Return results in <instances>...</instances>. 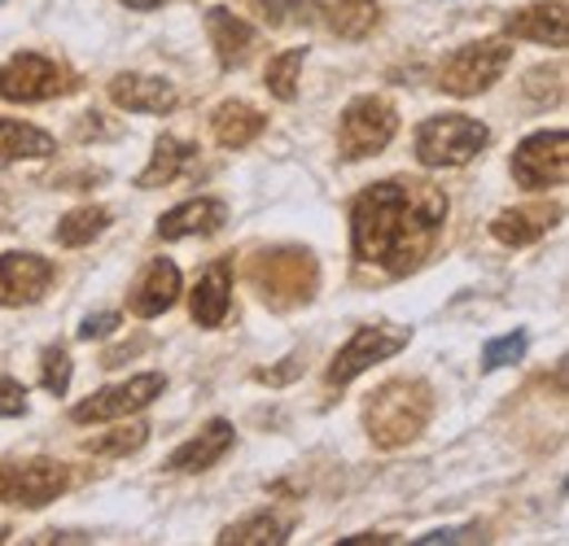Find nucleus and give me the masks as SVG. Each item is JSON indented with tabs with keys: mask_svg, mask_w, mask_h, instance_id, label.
Segmentation results:
<instances>
[{
	"mask_svg": "<svg viewBox=\"0 0 569 546\" xmlns=\"http://www.w3.org/2000/svg\"><path fill=\"white\" fill-rule=\"evenodd\" d=\"M447 193L429 180H381L351 205V254L381 275H412L438 245L447 223Z\"/></svg>",
	"mask_w": 569,
	"mask_h": 546,
	"instance_id": "nucleus-1",
	"label": "nucleus"
},
{
	"mask_svg": "<svg viewBox=\"0 0 569 546\" xmlns=\"http://www.w3.org/2000/svg\"><path fill=\"white\" fill-rule=\"evenodd\" d=\"M429 415H433V390L417 376H399V381H386L368 398L363 428H368L372 446L399 451V446H408V442H417L426 433Z\"/></svg>",
	"mask_w": 569,
	"mask_h": 546,
	"instance_id": "nucleus-2",
	"label": "nucleus"
},
{
	"mask_svg": "<svg viewBox=\"0 0 569 546\" xmlns=\"http://www.w3.org/2000/svg\"><path fill=\"white\" fill-rule=\"evenodd\" d=\"M316 280H320V267H316L311 250H298V245H277V250H263L250 259V284L259 289V297L272 311L307 306L316 293Z\"/></svg>",
	"mask_w": 569,
	"mask_h": 546,
	"instance_id": "nucleus-3",
	"label": "nucleus"
},
{
	"mask_svg": "<svg viewBox=\"0 0 569 546\" xmlns=\"http://www.w3.org/2000/svg\"><path fill=\"white\" fill-rule=\"evenodd\" d=\"M491 144V128L469 119V114H438L417 128V162L438 171V166H465Z\"/></svg>",
	"mask_w": 569,
	"mask_h": 546,
	"instance_id": "nucleus-4",
	"label": "nucleus"
},
{
	"mask_svg": "<svg viewBox=\"0 0 569 546\" xmlns=\"http://www.w3.org/2000/svg\"><path fill=\"white\" fill-rule=\"evenodd\" d=\"M395 132H399V110L386 97H356L338 123V153L347 162L372 158L395 140Z\"/></svg>",
	"mask_w": 569,
	"mask_h": 546,
	"instance_id": "nucleus-5",
	"label": "nucleus"
},
{
	"mask_svg": "<svg viewBox=\"0 0 569 546\" xmlns=\"http://www.w3.org/2000/svg\"><path fill=\"white\" fill-rule=\"evenodd\" d=\"M512 62V49L508 40H478V44H465L456 49L442 67H438V88L451 92V97H478L496 83L499 74Z\"/></svg>",
	"mask_w": 569,
	"mask_h": 546,
	"instance_id": "nucleus-6",
	"label": "nucleus"
},
{
	"mask_svg": "<svg viewBox=\"0 0 569 546\" xmlns=\"http://www.w3.org/2000/svg\"><path fill=\"white\" fill-rule=\"evenodd\" d=\"M408 342H412V328H399V324H368V328H356V337L333 354L325 381H329L333 390H342V385H351L356 376H363L372 363L395 358Z\"/></svg>",
	"mask_w": 569,
	"mask_h": 546,
	"instance_id": "nucleus-7",
	"label": "nucleus"
},
{
	"mask_svg": "<svg viewBox=\"0 0 569 546\" xmlns=\"http://www.w3.org/2000/svg\"><path fill=\"white\" fill-rule=\"evenodd\" d=\"M71 74L44 53H13L0 67V97L13 105H36V101H53L62 92H71Z\"/></svg>",
	"mask_w": 569,
	"mask_h": 546,
	"instance_id": "nucleus-8",
	"label": "nucleus"
},
{
	"mask_svg": "<svg viewBox=\"0 0 569 546\" xmlns=\"http://www.w3.org/2000/svg\"><path fill=\"white\" fill-rule=\"evenodd\" d=\"M71 468L58 459H22V464H4L0 468V503L9 507H49L58 494H67Z\"/></svg>",
	"mask_w": 569,
	"mask_h": 546,
	"instance_id": "nucleus-9",
	"label": "nucleus"
},
{
	"mask_svg": "<svg viewBox=\"0 0 569 546\" xmlns=\"http://www.w3.org/2000/svg\"><path fill=\"white\" fill-rule=\"evenodd\" d=\"M569 175V136L566 132H535L512 153V180L530 193L557 189Z\"/></svg>",
	"mask_w": 569,
	"mask_h": 546,
	"instance_id": "nucleus-10",
	"label": "nucleus"
},
{
	"mask_svg": "<svg viewBox=\"0 0 569 546\" xmlns=\"http://www.w3.org/2000/svg\"><path fill=\"white\" fill-rule=\"evenodd\" d=\"M162 390H167V376H162V372H141V376H132V381H123V385H110V390H101V394L74 403L71 419L74 424L128 419V415H137V411L149 407L153 398H162Z\"/></svg>",
	"mask_w": 569,
	"mask_h": 546,
	"instance_id": "nucleus-11",
	"label": "nucleus"
},
{
	"mask_svg": "<svg viewBox=\"0 0 569 546\" xmlns=\"http://www.w3.org/2000/svg\"><path fill=\"white\" fill-rule=\"evenodd\" d=\"M53 284V263L31 254V250H13L0 254V306H36Z\"/></svg>",
	"mask_w": 569,
	"mask_h": 546,
	"instance_id": "nucleus-12",
	"label": "nucleus"
},
{
	"mask_svg": "<svg viewBox=\"0 0 569 546\" xmlns=\"http://www.w3.org/2000/svg\"><path fill=\"white\" fill-rule=\"evenodd\" d=\"M110 101L128 114H171L180 105V92L171 79L162 74H137V70H123L110 79Z\"/></svg>",
	"mask_w": 569,
	"mask_h": 546,
	"instance_id": "nucleus-13",
	"label": "nucleus"
},
{
	"mask_svg": "<svg viewBox=\"0 0 569 546\" xmlns=\"http://www.w3.org/2000/svg\"><path fill=\"white\" fill-rule=\"evenodd\" d=\"M176 297H180V267H176L171 259H153V263L137 275L132 293H128V306H132V315H141V320H158L162 311L176 306Z\"/></svg>",
	"mask_w": 569,
	"mask_h": 546,
	"instance_id": "nucleus-14",
	"label": "nucleus"
},
{
	"mask_svg": "<svg viewBox=\"0 0 569 546\" xmlns=\"http://www.w3.org/2000/svg\"><path fill=\"white\" fill-rule=\"evenodd\" d=\"M503 31H508L512 40H530V44L566 49L569 13H566V4H530V9H512V13L503 18Z\"/></svg>",
	"mask_w": 569,
	"mask_h": 546,
	"instance_id": "nucleus-15",
	"label": "nucleus"
},
{
	"mask_svg": "<svg viewBox=\"0 0 569 546\" xmlns=\"http://www.w3.org/2000/svg\"><path fill=\"white\" fill-rule=\"evenodd\" d=\"M232 437H237V428L228 419H211L198 437H189L184 446H176L167 455V473H207L232 451Z\"/></svg>",
	"mask_w": 569,
	"mask_h": 546,
	"instance_id": "nucleus-16",
	"label": "nucleus"
},
{
	"mask_svg": "<svg viewBox=\"0 0 569 546\" xmlns=\"http://www.w3.org/2000/svg\"><path fill=\"white\" fill-rule=\"evenodd\" d=\"M228 223V205L219 198H193V202L176 205L158 219V236L162 241H184V236H214Z\"/></svg>",
	"mask_w": 569,
	"mask_h": 546,
	"instance_id": "nucleus-17",
	"label": "nucleus"
},
{
	"mask_svg": "<svg viewBox=\"0 0 569 546\" xmlns=\"http://www.w3.org/2000/svg\"><path fill=\"white\" fill-rule=\"evenodd\" d=\"M207 36H211V49H214V58H219V67L232 70L250 58L259 31H254L246 18H237L232 9H219V4H214V9H207Z\"/></svg>",
	"mask_w": 569,
	"mask_h": 546,
	"instance_id": "nucleus-18",
	"label": "nucleus"
},
{
	"mask_svg": "<svg viewBox=\"0 0 569 546\" xmlns=\"http://www.w3.org/2000/svg\"><path fill=\"white\" fill-rule=\"evenodd\" d=\"M228 306H232V263L228 259H219L207 267V275L198 280V289H193V324L198 328H219L223 320H228Z\"/></svg>",
	"mask_w": 569,
	"mask_h": 546,
	"instance_id": "nucleus-19",
	"label": "nucleus"
},
{
	"mask_svg": "<svg viewBox=\"0 0 569 546\" xmlns=\"http://www.w3.org/2000/svg\"><path fill=\"white\" fill-rule=\"evenodd\" d=\"M193 162H198V144L176 140V136H162L158 144H153L149 166L137 175V189H167V184H171V180H180Z\"/></svg>",
	"mask_w": 569,
	"mask_h": 546,
	"instance_id": "nucleus-20",
	"label": "nucleus"
},
{
	"mask_svg": "<svg viewBox=\"0 0 569 546\" xmlns=\"http://www.w3.org/2000/svg\"><path fill=\"white\" fill-rule=\"evenodd\" d=\"M263 128H268V119H263L254 105H246V101H223L211 114V132L223 149H246V144H254V140L263 136Z\"/></svg>",
	"mask_w": 569,
	"mask_h": 546,
	"instance_id": "nucleus-21",
	"label": "nucleus"
},
{
	"mask_svg": "<svg viewBox=\"0 0 569 546\" xmlns=\"http://www.w3.org/2000/svg\"><path fill=\"white\" fill-rule=\"evenodd\" d=\"M289 529H293V516L254 512V516L228 525V529L219 534V546H284L289 543Z\"/></svg>",
	"mask_w": 569,
	"mask_h": 546,
	"instance_id": "nucleus-22",
	"label": "nucleus"
},
{
	"mask_svg": "<svg viewBox=\"0 0 569 546\" xmlns=\"http://www.w3.org/2000/svg\"><path fill=\"white\" fill-rule=\"evenodd\" d=\"M58 140L31 123H18V119H0V166H13V162H27V158H53Z\"/></svg>",
	"mask_w": 569,
	"mask_h": 546,
	"instance_id": "nucleus-23",
	"label": "nucleus"
},
{
	"mask_svg": "<svg viewBox=\"0 0 569 546\" xmlns=\"http://www.w3.org/2000/svg\"><path fill=\"white\" fill-rule=\"evenodd\" d=\"M557 219H561V210H499L491 236L503 245H535Z\"/></svg>",
	"mask_w": 569,
	"mask_h": 546,
	"instance_id": "nucleus-24",
	"label": "nucleus"
},
{
	"mask_svg": "<svg viewBox=\"0 0 569 546\" xmlns=\"http://www.w3.org/2000/svg\"><path fill=\"white\" fill-rule=\"evenodd\" d=\"M325 13H329L333 36H342V40H363V36H372L377 22H381L377 0H338V4H329Z\"/></svg>",
	"mask_w": 569,
	"mask_h": 546,
	"instance_id": "nucleus-25",
	"label": "nucleus"
},
{
	"mask_svg": "<svg viewBox=\"0 0 569 546\" xmlns=\"http://www.w3.org/2000/svg\"><path fill=\"white\" fill-rule=\"evenodd\" d=\"M110 228V210L106 205H79L71 210L62 223H58V245H67V250H79V245H88V241H97L101 232Z\"/></svg>",
	"mask_w": 569,
	"mask_h": 546,
	"instance_id": "nucleus-26",
	"label": "nucleus"
},
{
	"mask_svg": "<svg viewBox=\"0 0 569 546\" xmlns=\"http://www.w3.org/2000/svg\"><path fill=\"white\" fill-rule=\"evenodd\" d=\"M307 62V49H284L281 58H272L268 62V92L277 97V101H293L298 97V70Z\"/></svg>",
	"mask_w": 569,
	"mask_h": 546,
	"instance_id": "nucleus-27",
	"label": "nucleus"
},
{
	"mask_svg": "<svg viewBox=\"0 0 569 546\" xmlns=\"http://www.w3.org/2000/svg\"><path fill=\"white\" fill-rule=\"evenodd\" d=\"M144 442H149V424H123V428H114V433L88 437V451H92V455H110V459H119V455H137Z\"/></svg>",
	"mask_w": 569,
	"mask_h": 546,
	"instance_id": "nucleus-28",
	"label": "nucleus"
},
{
	"mask_svg": "<svg viewBox=\"0 0 569 546\" xmlns=\"http://www.w3.org/2000/svg\"><path fill=\"white\" fill-rule=\"evenodd\" d=\"M40 385L49 390V394H67L71 390V354L62 350V345H49L44 354H40Z\"/></svg>",
	"mask_w": 569,
	"mask_h": 546,
	"instance_id": "nucleus-29",
	"label": "nucleus"
},
{
	"mask_svg": "<svg viewBox=\"0 0 569 546\" xmlns=\"http://www.w3.org/2000/svg\"><path fill=\"white\" fill-rule=\"evenodd\" d=\"M526 350H530V337H526V333H508V337L487 342V350H482V372H499V367H508V363H521Z\"/></svg>",
	"mask_w": 569,
	"mask_h": 546,
	"instance_id": "nucleus-30",
	"label": "nucleus"
},
{
	"mask_svg": "<svg viewBox=\"0 0 569 546\" xmlns=\"http://www.w3.org/2000/svg\"><path fill=\"white\" fill-rule=\"evenodd\" d=\"M263 13L277 22V27H289V22H316V0H259Z\"/></svg>",
	"mask_w": 569,
	"mask_h": 546,
	"instance_id": "nucleus-31",
	"label": "nucleus"
},
{
	"mask_svg": "<svg viewBox=\"0 0 569 546\" xmlns=\"http://www.w3.org/2000/svg\"><path fill=\"white\" fill-rule=\"evenodd\" d=\"M421 546H456V543H487L482 525H460V529H429L426 538H417Z\"/></svg>",
	"mask_w": 569,
	"mask_h": 546,
	"instance_id": "nucleus-32",
	"label": "nucleus"
},
{
	"mask_svg": "<svg viewBox=\"0 0 569 546\" xmlns=\"http://www.w3.org/2000/svg\"><path fill=\"white\" fill-rule=\"evenodd\" d=\"M119 324H123V320H119V311H101V315H88V320L79 324V342H101V337H110Z\"/></svg>",
	"mask_w": 569,
	"mask_h": 546,
	"instance_id": "nucleus-33",
	"label": "nucleus"
},
{
	"mask_svg": "<svg viewBox=\"0 0 569 546\" xmlns=\"http://www.w3.org/2000/svg\"><path fill=\"white\" fill-rule=\"evenodd\" d=\"M0 415H27V390L9 376H0Z\"/></svg>",
	"mask_w": 569,
	"mask_h": 546,
	"instance_id": "nucleus-34",
	"label": "nucleus"
},
{
	"mask_svg": "<svg viewBox=\"0 0 569 546\" xmlns=\"http://www.w3.org/2000/svg\"><path fill=\"white\" fill-rule=\"evenodd\" d=\"M36 546H53V543H92L88 534H58V529H49V534H40V538H31Z\"/></svg>",
	"mask_w": 569,
	"mask_h": 546,
	"instance_id": "nucleus-35",
	"label": "nucleus"
},
{
	"mask_svg": "<svg viewBox=\"0 0 569 546\" xmlns=\"http://www.w3.org/2000/svg\"><path fill=\"white\" fill-rule=\"evenodd\" d=\"M390 534H356V538H342V546H390Z\"/></svg>",
	"mask_w": 569,
	"mask_h": 546,
	"instance_id": "nucleus-36",
	"label": "nucleus"
},
{
	"mask_svg": "<svg viewBox=\"0 0 569 546\" xmlns=\"http://www.w3.org/2000/svg\"><path fill=\"white\" fill-rule=\"evenodd\" d=\"M123 4H128V9H162V4H167V0H123Z\"/></svg>",
	"mask_w": 569,
	"mask_h": 546,
	"instance_id": "nucleus-37",
	"label": "nucleus"
},
{
	"mask_svg": "<svg viewBox=\"0 0 569 546\" xmlns=\"http://www.w3.org/2000/svg\"><path fill=\"white\" fill-rule=\"evenodd\" d=\"M4 538H9V534H4V529H0V543H4Z\"/></svg>",
	"mask_w": 569,
	"mask_h": 546,
	"instance_id": "nucleus-38",
	"label": "nucleus"
}]
</instances>
